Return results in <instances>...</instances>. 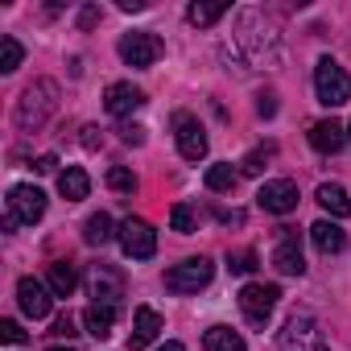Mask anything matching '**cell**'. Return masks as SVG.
I'll return each mask as SVG.
<instances>
[{"label": "cell", "mask_w": 351, "mask_h": 351, "mask_svg": "<svg viewBox=\"0 0 351 351\" xmlns=\"http://www.w3.org/2000/svg\"><path fill=\"white\" fill-rule=\"evenodd\" d=\"M277 298H281V289L277 285H261V281H248L244 289H240V314L248 318V326H256V330H265L269 326V318H273V310H277Z\"/></svg>", "instance_id": "cell-3"}, {"label": "cell", "mask_w": 351, "mask_h": 351, "mask_svg": "<svg viewBox=\"0 0 351 351\" xmlns=\"http://www.w3.org/2000/svg\"><path fill=\"white\" fill-rule=\"evenodd\" d=\"M310 240H314V248H318L322 256H335V252L347 248V236H343V228H339L335 219H318V223L310 228Z\"/></svg>", "instance_id": "cell-17"}, {"label": "cell", "mask_w": 351, "mask_h": 351, "mask_svg": "<svg viewBox=\"0 0 351 351\" xmlns=\"http://www.w3.org/2000/svg\"><path fill=\"white\" fill-rule=\"evenodd\" d=\"M99 145H104V132H99L95 124H87V128H83V149H99Z\"/></svg>", "instance_id": "cell-34"}, {"label": "cell", "mask_w": 351, "mask_h": 351, "mask_svg": "<svg viewBox=\"0 0 351 351\" xmlns=\"http://www.w3.org/2000/svg\"><path fill=\"white\" fill-rule=\"evenodd\" d=\"M161 335V314L153 310V306H136V314H132V335H128V347L132 351H145L153 339Z\"/></svg>", "instance_id": "cell-15"}, {"label": "cell", "mask_w": 351, "mask_h": 351, "mask_svg": "<svg viewBox=\"0 0 351 351\" xmlns=\"http://www.w3.org/2000/svg\"><path fill=\"white\" fill-rule=\"evenodd\" d=\"M211 277H215V265H211L207 256H191V261L173 265V269L165 273V289H169V293H199V289L211 285Z\"/></svg>", "instance_id": "cell-4"}, {"label": "cell", "mask_w": 351, "mask_h": 351, "mask_svg": "<svg viewBox=\"0 0 351 351\" xmlns=\"http://www.w3.org/2000/svg\"><path fill=\"white\" fill-rule=\"evenodd\" d=\"M310 145H314V153L330 157V153H339V149L347 145V128H343L339 120H318V124L310 128Z\"/></svg>", "instance_id": "cell-16"}, {"label": "cell", "mask_w": 351, "mask_h": 351, "mask_svg": "<svg viewBox=\"0 0 351 351\" xmlns=\"http://www.w3.org/2000/svg\"><path fill=\"white\" fill-rule=\"evenodd\" d=\"M298 182H289V178H273V182H265L261 186V195H256V203L269 211V215H289L293 207H298Z\"/></svg>", "instance_id": "cell-10"}, {"label": "cell", "mask_w": 351, "mask_h": 351, "mask_svg": "<svg viewBox=\"0 0 351 351\" xmlns=\"http://www.w3.org/2000/svg\"><path fill=\"white\" fill-rule=\"evenodd\" d=\"M21 58H25V46L17 42V38H0V71H5V75H13L17 66H21Z\"/></svg>", "instance_id": "cell-25"}, {"label": "cell", "mask_w": 351, "mask_h": 351, "mask_svg": "<svg viewBox=\"0 0 351 351\" xmlns=\"http://www.w3.org/2000/svg\"><path fill=\"white\" fill-rule=\"evenodd\" d=\"M120 136H124V145H145V128H136V124H124Z\"/></svg>", "instance_id": "cell-33"}, {"label": "cell", "mask_w": 351, "mask_h": 351, "mask_svg": "<svg viewBox=\"0 0 351 351\" xmlns=\"http://www.w3.org/2000/svg\"><path fill=\"white\" fill-rule=\"evenodd\" d=\"M256 112H261V116H273V112H277V104H273V95H261V104H256Z\"/></svg>", "instance_id": "cell-37"}, {"label": "cell", "mask_w": 351, "mask_h": 351, "mask_svg": "<svg viewBox=\"0 0 351 351\" xmlns=\"http://www.w3.org/2000/svg\"><path fill=\"white\" fill-rule=\"evenodd\" d=\"M116 310H120V306L91 302V306L83 310V326H87V335H95V339H108V335H112V326H116Z\"/></svg>", "instance_id": "cell-20"}, {"label": "cell", "mask_w": 351, "mask_h": 351, "mask_svg": "<svg viewBox=\"0 0 351 351\" xmlns=\"http://www.w3.org/2000/svg\"><path fill=\"white\" fill-rule=\"evenodd\" d=\"M277 343L285 351H326L322 330H318V322L310 314H289L285 326H281V335H277Z\"/></svg>", "instance_id": "cell-5"}, {"label": "cell", "mask_w": 351, "mask_h": 351, "mask_svg": "<svg viewBox=\"0 0 351 351\" xmlns=\"http://www.w3.org/2000/svg\"><path fill=\"white\" fill-rule=\"evenodd\" d=\"M203 351H248V347H244L240 330H232V326H211V330L203 335Z\"/></svg>", "instance_id": "cell-23"}, {"label": "cell", "mask_w": 351, "mask_h": 351, "mask_svg": "<svg viewBox=\"0 0 351 351\" xmlns=\"http://www.w3.org/2000/svg\"><path fill=\"white\" fill-rule=\"evenodd\" d=\"M50 335H58V339H71V335H75V318H71V314H62V318H54V326H50Z\"/></svg>", "instance_id": "cell-32"}, {"label": "cell", "mask_w": 351, "mask_h": 351, "mask_svg": "<svg viewBox=\"0 0 351 351\" xmlns=\"http://www.w3.org/2000/svg\"><path fill=\"white\" fill-rule=\"evenodd\" d=\"M347 141H351V128H347Z\"/></svg>", "instance_id": "cell-41"}, {"label": "cell", "mask_w": 351, "mask_h": 351, "mask_svg": "<svg viewBox=\"0 0 351 351\" xmlns=\"http://www.w3.org/2000/svg\"><path fill=\"white\" fill-rule=\"evenodd\" d=\"M83 240H87V244H95V248L112 244V240H116V223H112V215H104V211L87 215V223H83Z\"/></svg>", "instance_id": "cell-22"}, {"label": "cell", "mask_w": 351, "mask_h": 351, "mask_svg": "<svg viewBox=\"0 0 351 351\" xmlns=\"http://www.w3.org/2000/svg\"><path fill=\"white\" fill-rule=\"evenodd\" d=\"M169 228H173V232H182V236H191V232L199 228L195 207H191V203H173V207H169Z\"/></svg>", "instance_id": "cell-26"}, {"label": "cell", "mask_w": 351, "mask_h": 351, "mask_svg": "<svg viewBox=\"0 0 351 351\" xmlns=\"http://www.w3.org/2000/svg\"><path fill=\"white\" fill-rule=\"evenodd\" d=\"M277 149L273 145H261V149H252L244 161H240V173H248V178H256V173H265V165H269V157H273Z\"/></svg>", "instance_id": "cell-27"}, {"label": "cell", "mask_w": 351, "mask_h": 351, "mask_svg": "<svg viewBox=\"0 0 351 351\" xmlns=\"http://www.w3.org/2000/svg\"><path fill=\"white\" fill-rule=\"evenodd\" d=\"M34 169H38V173H54V169H58V157H54V153H46V157H38V165H34Z\"/></svg>", "instance_id": "cell-36"}, {"label": "cell", "mask_w": 351, "mask_h": 351, "mask_svg": "<svg viewBox=\"0 0 351 351\" xmlns=\"http://www.w3.org/2000/svg\"><path fill=\"white\" fill-rule=\"evenodd\" d=\"M314 91H318V104L343 108L351 99V75L335 58H318V66H314Z\"/></svg>", "instance_id": "cell-2"}, {"label": "cell", "mask_w": 351, "mask_h": 351, "mask_svg": "<svg viewBox=\"0 0 351 351\" xmlns=\"http://www.w3.org/2000/svg\"><path fill=\"white\" fill-rule=\"evenodd\" d=\"M54 112H58V83H54V79H38V83H29V87L21 91L13 120H17L21 132H38Z\"/></svg>", "instance_id": "cell-1"}, {"label": "cell", "mask_w": 351, "mask_h": 351, "mask_svg": "<svg viewBox=\"0 0 351 351\" xmlns=\"http://www.w3.org/2000/svg\"><path fill=\"white\" fill-rule=\"evenodd\" d=\"M173 136H178V153H182L186 161H203V157H207V132H203V124H199L191 112H178V116H173Z\"/></svg>", "instance_id": "cell-8"}, {"label": "cell", "mask_w": 351, "mask_h": 351, "mask_svg": "<svg viewBox=\"0 0 351 351\" xmlns=\"http://www.w3.org/2000/svg\"><path fill=\"white\" fill-rule=\"evenodd\" d=\"M228 269L232 273H252L256 269V252H228Z\"/></svg>", "instance_id": "cell-30"}, {"label": "cell", "mask_w": 351, "mask_h": 351, "mask_svg": "<svg viewBox=\"0 0 351 351\" xmlns=\"http://www.w3.org/2000/svg\"><path fill=\"white\" fill-rule=\"evenodd\" d=\"M161 50H165V46H161V38H157L153 29H132V34L120 38V58H124L128 66H141V71L153 66V62L161 58Z\"/></svg>", "instance_id": "cell-6"}, {"label": "cell", "mask_w": 351, "mask_h": 351, "mask_svg": "<svg viewBox=\"0 0 351 351\" xmlns=\"http://www.w3.org/2000/svg\"><path fill=\"white\" fill-rule=\"evenodd\" d=\"M141 104H145V95H141L132 83H112V87L104 91V108H108V116H116V120L132 116Z\"/></svg>", "instance_id": "cell-14"}, {"label": "cell", "mask_w": 351, "mask_h": 351, "mask_svg": "<svg viewBox=\"0 0 351 351\" xmlns=\"http://www.w3.org/2000/svg\"><path fill=\"white\" fill-rule=\"evenodd\" d=\"M120 9H124V13H141V9H149V5H145V0H120Z\"/></svg>", "instance_id": "cell-38"}, {"label": "cell", "mask_w": 351, "mask_h": 351, "mask_svg": "<svg viewBox=\"0 0 351 351\" xmlns=\"http://www.w3.org/2000/svg\"><path fill=\"white\" fill-rule=\"evenodd\" d=\"M223 13H228V5H191L186 9V21L191 25H215Z\"/></svg>", "instance_id": "cell-28"}, {"label": "cell", "mask_w": 351, "mask_h": 351, "mask_svg": "<svg viewBox=\"0 0 351 351\" xmlns=\"http://www.w3.org/2000/svg\"><path fill=\"white\" fill-rule=\"evenodd\" d=\"M157 351H186V347H182V343H173V339H169V343H165V347H157Z\"/></svg>", "instance_id": "cell-39"}, {"label": "cell", "mask_w": 351, "mask_h": 351, "mask_svg": "<svg viewBox=\"0 0 351 351\" xmlns=\"http://www.w3.org/2000/svg\"><path fill=\"white\" fill-rule=\"evenodd\" d=\"M0 339H5V343H25L29 339V330H21V322H13V318H5V322H0Z\"/></svg>", "instance_id": "cell-31"}, {"label": "cell", "mask_w": 351, "mask_h": 351, "mask_svg": "<svg viewBox=\"0 0 351 351\" xmlns=\"http://www.w3.org/2000/svg\"><path fill=\"white\" fill-rule=\"evenodd\" d=\"M9 215H17L21 223H38V219L46 215V191H38V186H29V182L13 186V191H9Z\"/></svg>", "instance_id": "cell-11"}, {"label": "cell", "mask_w": 351, "mask_h": 351, "mask_svg": "<svg viewBox=\"0 0 351 351\" xmlns=\"http://www.w3.org/2000/svg\"><path fill=\"white\" fill-rule=\"evenodd\" d=\"M46 285H50V293H54V298H71V293L79 289V273H75V265L54 261V265L46 269Z\"/></svg>", "instance_id": "cell-21"}, {"label": "cell", "mask_w": 351, "mask_h": 351, "mask_svg": "<svg viewBox=\"0 0 351 351\" xmlns=\"http://www.w3.org/2000/svg\"><path fill=\"white\" fill-rule=\"evenodd\" d=\"M120 248H124V256H132V261H153V252H157V232H153V223L128 215V219L120 223Z\"/></svg>", "instance_id": "cell-7"}, {"label": "cell", "mask_w": 351, "mask_h": 351, "mask_svg": "<svg viewBox=\"0 0 351 351\" xmlns=\"http://www.w3.org/2000/svg\"><path fill=\"white\" fill-rule=\"evenodd\" d=\"M273 269L281 277H302L306 273V256H302V244H298L293 228H281V240L273 248Z\"/></svg>", "instance_id": "cell-12"}, {"label": "cell", "mask_w": 351, "mask_h": 351, "mask_svg": "<svg viewBox=\"0 0 351 351\" xmlns=\"http://www.w3.org/2000/svg\"><path fill=\"white\" fill-rule=\"evenodd\" d=\"M236 178H240V173H236L228 161H219V165H211V169H207V191L228 195V191H236Z\"/></svg>", "instance_id": "cell-24"}, {"label": "cell", "mask_w": 351, "mask_h": 351, "mask_svg": "<svg viewBox=\"0 0 351 351\" xmlns=\"http://www.w3.org/2000/svg\"><path fill=\"white\" fill-rule=\"evenodd\" d=\"M17 302H21V314L38 322V318H46V314H50L54 293H50V285H46V281H38V277H21V281H17Z\"/></svg>", "instance_id": "cell-9"}, {"label": "cell", "mask_w": 351, "mask_h": 351, "mask_svg": "<svg viewBox=\"0 0 351 351\" xmlns=\"http://www.w3.org/2000/svg\"><path fill=\"white\" fill-rule=\"evenodd\" d=\"M314 199H318V207H322V211H326V215H330L335 223L351 215V195H347V191H343L339 182H322Z\"/></svg>", "instance_id": "cell-18"}, {"label": "cell", "mask_w": 351, "mask_h": 351, "mask_svg": "<svg viewBox=\"0 0 351 351\" xmlns=\"http://www.w3.org/2000/svg\"><path fill=\"white\" fill-rule=\"evenodd\" d=\"M87 289H91L95 302L120 306V298H124V277H120L112 265H91V273H87Z\"/></svg>", "instance_id": "cell-13"}, {"label": "cell", "mask_w": 351, "mask_h": 351, "mask_svg": "<svg viewBox=\"0 0 351 351\" xmlns=\"http://www.w3.org/2000/svg\"><path fill=\"white\" fill-rule=\"evenodd\" d=\"M95 21H99V9H95V5H87V9L79 13V29H91Z\"/></svg>", "instance_id": "cell-35"}, {"label": "cell", "mask_w": 351, "mask_h": 351, "mask_svg": "<svg viewBox=\"0 0 351 351\" xmlns=\"http://www.w3.org/2000/svg\"><path fill=\"white\" fill-rule=\"evenodd\" d=\"M46 351H75V347H46Z\"/></svg>", "instance_id": "cell-40"}, {"label": "cell", "mask_w": 351, "mask_h": 351, "mask_svg": "<svg viewBox=\"0 0 351 351\" xmlns=\"http://www.w3.org/2000/svg\"><path fill=\"white\" fill-rule=\"evenodd\" d=\"M108 186H112L116 195H132V191H136V173L124 169V165H112V169H108Z\"/></svg>", "instance_id": "cell-29"}, {"label": "cell", "mask_w": 351, "mask_h": 351, "mask_svg": "<svg viewBox=\"0 0 351 351\" xmlns=\"http://www.w3.org/2000/svg\"><path fill=\"white\" fill-rule=\"evenodd\" d=\"M58 195H62L66 203H79V199L91 195V178H87L83 165H66V169L58 173Z\"/></svg>", "instance_id": "cell-19"}]
</instances>
